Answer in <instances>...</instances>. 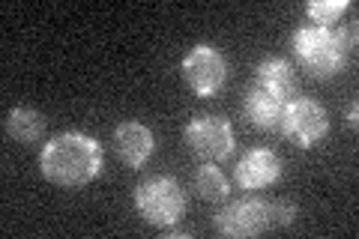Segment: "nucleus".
<instances>
[{"mask_svg": "<svg viewBox=\"0 0 359 239\" xmlns=\"http://www.w3.org/2000/svg\"><path fill=\"white\" fill-rule=\"evenodd\" d=\"M105 150L93 135L63 132L45 141L39 150V170L48 183L60 189H81L102 174Z\"/></svg>", "mask_w": 359, "mask_h": 239, "instance_id": "1", "label": "nucleus"}, {"mask_svg": "<svg viewBox=\"0 0 359 239\" xmlns=\"http://www.w3.org/2000/svg\"><path fill=\"white\" fill-rule=\"evenodd\" d=\"M290 42H294V54L299 57V66L314 78H335L347 63L344 45L330 27L306 25L294 33Z\"/></svg>", "mask_w": 359, "mask_h": 239, "instance_id": "2", "label": "nucleus"}, {"mask_svg": "<svg viewBox=\"0 0 359 239\" xmlns=\"http://www.w3.org/2000/svg\"><path fill=\"white\" fill-rule=\"evenodd\" d=\"M135 212L153 227H171L186 212V191L174 177H150L135 189Z\"/></svg>", "mask_w": 359, "mask_h": 239, "instance_id": "3", "label": "nucleus"}, {"mask_svg": "<svg viewBox=\"0 0 359 239\" xmlns=\"http://www.w3.org/2000/svg\"><path fill=\"white\" fill-rule=\"evenodd\" d=\"M278 132H282L294 146H299V150H311L314 144H320L323 138H327L330 114H327V108H323L318 99L297 96V99L285 102Z\"/></svg>", "mask_w": 359, "mask_h": 239, "instance_id": "4", "label": "nucleus"}, {"mask_svg": "<svg viewBox=\"0 0 359 239\" xmlns=\"http://www.w3.org/2000/svg\"><path fill=\"white\" fill-rule=\"evenodd\" d=\"M183 141L201 162H224L237 146V135H233L231 120L219 114H198L186 123Z\"/></svg>", "mask_w": 359, "mask_h": 239, "instance_id": "5", "label": "nucleus"}, {"mask_svg": "<svg viewBox=\"0 0 359 239\" xmlns=\"http://www.w3.org/2000/svg\"><path fill=\"white\" fill-rule=\"evenodd\" d=\"M180 75H183V81L195 96L207 99V96H216L228 84V60H224V54L216 45L204 42L186 51V57L180 60Z\"/></svg>", "mask_w": 359, "mask_h": 239, "instance_id": "6", "label": "nucleus"}, {"mask_svg": "<svg viewBox=\"0 0 359 239\" xmlns=\"http://www.w3.org/2000/svg\"><path fill=\"white\" fill-rule=\"evenodd\" d=\"M212 224L222 236L231 239H249V236H261L269 231V212H266V200L261 198H245V200H233L224 210L212 215Z\"/></svg>", "mask_w": 359, "mask_h": 239, "instance_id": "7", "label": "nucleus"}, {"mask_svg": "<svg viewBox=\"0 0 359 239\" xmlns=\"http://www.w3.org/2000/svg\"><path fill=\"white\" fill-rule=\"evenodd\" d=\"M233 179H237V186L245 191L269 189L282 179V158L273 150H266V146L249 150L237 162V168H233Z\"/></svg>", "mask_w": 359, "mask_h": 239, "instance_id": "8", "label": "nucleus"}, {"mask_svg": "<svg viewBox=\"0 0 359 239\" xmlns=\"http://www.w3.org/2000/svg\"><path fill=\"white\" fill-rule=\"evenodd\" d=\"M156 150V135L138 120H123L114 129V153L126 168H144Z\"/></svg>", "mask_w": 359, "mask_h": 239, "instance_id": "9", "label": "nucleus"}, {"mask_svg": "<svg viewBox=\"0 0 359 239\" xmlns=\"http://www.w3.org/2000/svg\"><path fill=\"white\" fill-rule=\"evenodd\" d=\"M255 87L276 99H282V102H290L299 93V78L287 60H282V57H266L255 69Z\"/></svg>", "mask_w": 359, "mask_h": 239, "instance_id": "10", "label": "nucleus"}, {"mask_svg": "<svg viewBox=\"0 0 359 239\" xmlns=\"http://www.w3.org/2000/svg\"><path fill=\"white\" fill-rule=\"evenodd\" d=\"M282 111H285V102L264 93L257 87H249L243 96V114L245 120L252 123L255 129H264V132H278V123H282Z\"/></svg>", "mask_w": 359, "mask_h": 239, "instance_id": "11", "label": "nucleus"}, {"mask_svg": "<svg viewBox=\"0 0 359 239\" xmlns=\"http://www.w3.org/2000/svg\"><path fill=\"white\" fill-rule=\"evenodd\" d=\"M45 126H48L45 114L33 111V108H13L6 114V120H4L6 135L13 141H18V144H36V141H42Z\"/></svg>", "mask_w": 359, "mask_h": 239, "instance_id": "12", "label": "nucleus"}, {"mask_svg": "<svg viewBox=\"0 0 359 239\" xmlns=\"http://www.w3.org/2000/svg\"><path fill=\"white\" fill-rule=\"evenodd\" d=\"M195 191L204 200H212V203H219L228 198V191H231V183H228V177L222 174V170L207 162V165H201L198 168V174H195Z\"/></svg>", "mask_w": 359, "mask_h": 239, "instance_id": "13", "label": "nucleus"}, {"mask_svg": "<svg viewBox=\"0 0 359 239\" xmlns=\"http://www.w3.org/2000/svg\"><path fill=\"white\" fill-rule=\"evenodd\" d=\"M347 9H351V0H311L306 6V15L311 18L314 27H330L339 21Z\"/></svg>", "mask_w": 359, "mask_h": 239, "instance_id": "14", "label": "nucleus"}, {"mask_svg": "<svg viewBox=\"0 0 359 239\" xmlns=\"http://www.w3.org/2000/svg\"><path fill=\"white\" fill-rule=\"evenodd\" d=\"M266 212H269V227H290L297 219V207H294V200H285V198H278V200H266Z\"/></svg>", "mask_w": 359, "mask_h": 239, "instance_id": "15", "label": "nucleus"}, {"mask_svg": "<svg viewBox=\"0 0 359 239\" xmlns=\"http://www.w3.org/2000/svg\"><path fill=\"white\" fill-rule=\"evenodd\" d=\"M356 105H351V111H347V126H351V129H356Z\"/></svg>", "mask_w": 359, "mask_h": 239, "instance_id": "16", "label": "nucleus"}]
</instances>
